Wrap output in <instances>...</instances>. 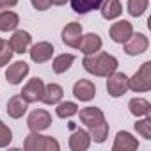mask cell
<instances>
[{
  "instance_id": "cell-1",
  "label": "cell",
  "mask_w": 151,
  "mask_h": 151,
  "mask_svg": "<svg viewBox=\"0 0 151 151\" xmlns=\"http://www.w3.org/2000/svg\"><path fill=\"white\" fill-rule=\"evenodd\" d=\"M82 66L87 73L94 75V77L107 78L109 75H112L117 69L119 62L114 55H110L107 52H96L93 55H86L84 60H82Z\"/></svg>"
},
{
  "instance_id": "cell-2",
  "label": "cell",
  "mask_w": 151,
  "mask_h": 151,
  "mask_svg": "<svg viewBox=\"0 0 151 151\" xmlns=\"http://www.w3.org/2000/svg\"><path fill=\"white\" fill-rule=\"evenodd\" d=\"M23 147L27 151H59L60 144L48 135H41L39 132H30L25 137Z\"/></svg>"
},
{
  "instance_id": "cell-3",
  "label": "cell",
  "mask_w": 151,
  "mask_h": 151,
  "mask_svg": "<svg viewBox=\"0 0 151 151\" xmlns=\"http://www.w3.org/2000/svg\"><path fill=\"white\" fill-rule=\"evenodd\" d=\"M128 89L133 93H147L151 89V62H144L139 71L133 75L132 78H128Z\"/></svg>"
},
{
  "instance_id": "cell-4",
  "label": "cell",
  "mask_w": 151,
  "mask_h": 151,
  "mask_svg": "<svg viewBox=\"0 0 151 151\" xmlns=\"http://www.w3.org/2000/svg\"><path fill=\"white\" fill-rule=\"evenodd\" d=\"M50 124H52V114L45 109H36L27 117V126L30 132H43L50 128Z\"/></svg>"
},
{
  "instance_id": "cell-5",
  "label": "cell",
  "mask_w": 151,
  "mask_h": 151,
  "mask_svg": "<svg viewBox=\"0 0 151 151\" xmlns=\"http://www.w3.org/2000/svg\"><path fill=\"white\" fill-rule=\"evenodd\" d=\"M107 78H109L107 80V93L112 98H119V96L126 94V91H128V77L124 73L114 71Z\"/></svg>"
},
{
  "instance_id": "cell-6",
  "label": "cell",
  "mask_w": 151,
  "mask_h": 151,
  "mask_svg": "<svg viewBox=\"0 0 151 151\" xmlns=\"http://www.w3.org/2000/svg\"><path fill=\"white\" fill-rule=\"evenodd\" d=\"M43 93H45V82L36 77V78H30V80L23 86L20 96H22L27 103H36V101H41Z\"/></svg>"
},
{
  "instance_id": "cell-7",
  "label": "cell",
  "mask_w": 151,
  "mask_h": 151,
  "mask_svg": "<svg viewBox=\"0 0 151 151\" xmlns=\"http://www.w3.org/2000/svg\"><path fill=\"white\" fill-rule=\"evenodd\" d=\"M109 34H110V39H112L114 43L123 45V43H126V41L132 37V34H133V25H132L128 20H119V22L112 23Z\"/></svg>"
},
{
  "instance_id": "cell-8",
  "label": "cell",
  "mask_w": 151,
  "mask_h": 151,
  "mask_svg": "<svg viewBox=\"0 0 151 151\" xmlns=\"http://www.w3.org/2000/svg\"><path fill=\"white\" fill-rule=\"evenodd\" d=\"M82 36H84L82 25L77 23V22H71L62 29V43L69 48H78Z\"/></svg>"
},
{
  "instance_id": "cell-9",
  "label": "cell",
  "mask_w": 151,
  "mask_h": 151,
  "mask_svg": "<svg viewBox=\"0 0 151 151\" xmlns=\"http://www.w3.org/2000/svg\"><path fill=\"white\" fill-rule=\"evenodd\" d=\"M29 71H30V68H29L27 62L16 60L11 66H7V69H6V78H7V82L11 86H18V84H22V80L29 75Z\"/></svg>"
},
{
  "instance_id": "cell-10",
  "label": "cell",
  "mask_w": 151,
  "mask_h": 151,
  "mask_svg": "<svg viewBox=\"0 0 151 151\" xmlns=\"http://www.w3.org/2000/svg\"><path fill=\"white\" fill-rule=\"evenodd\" d=\"M147 46H149V41H147V37L144 36V34H140V32H137V34H132V37L124 43V52H126V55H140V53H144L146 50H147Z\"/></svg>"
},
{
  "instance_id": "cell-11",
  "label": "cell",
  "mask_w": 151,
  "mask_h": 151,
  "mask_svg": "<svg viewBox=\"0 0 151 151\" xmlns=\"http://www.w3.org/2000/svg\"><path fill=\"white\" fill-rule=\"evenodd\" d=\"M73 94L77 100L80 101H91L94 96H96V87L91 80H86V78H80L75 82L73 86Z\"/></svg>"
},
{
  "instance_id": "cell-12",
  "label": "cell",
  "mask_w": 151,
  "mask_h": 151,
  "mask_svg": "<svg viewBox=\"0 0 151 151\" xmlns=\"http://www.w3.org/2000/svg\"><path fill=\"white\" fill-rule=\"evenodd\" d=\"M29 53H30L32 62H36V64H43V62H46V60L52 59V55H53V45L48 43V41L36 43V45L30 48Z\"/></svg>"
},
{
  "instance_id": "cell-13",
  "label": "cell",
  "mask_w": 151,
  "mask_h": 151,
  "mask_svg": "<svg viewBox=\"0 0 151 151\" xmlns=\"http://www.w3.org/2000/svg\"><path fill=\"white\" fill-rule=\"evenodd\" d=\"M9 46L13 48L14 53H25L29 48H30V43H32V36L27 32V30H16L11 39L7 41Z\"/></svg>"
},
{
  "instance_id": "cell-14",
  "label": "cell",
  "mask_w": 151,
  "mask_h": 151,
  "mask_svg": "<svg viewBox=\"0 0 151 151\" xmlns=\"http://www.w3.org/2000/svg\"><path fill=\"white\" fill-rule=\"evenodd\" d=\"M101 46H103L101 37H100L98 34H94V32H89V34L82 36L80 45H78V50H80L84 55H93V53L100 52Z\"/></svg>"
},
{
  "instance_id": "cell-15",
  "label": "cell",
  "mask_w": 151,
  "mask_h": 151,
  "mask_svg": "<svg viewBox=\"0 0 151 151\" xmlns=\"http://www.w3.org/2000/svg\"><path fill=\"white\" fill-rule=\"evenodd\" d=\"M139 147V140L128 133V132H117L114 144H112V151H135Z\"/></svg>"
},
{
  "instance_id": "cell-16",
  "label": "cell",
  "mask_w": 151,
  "mask_h": 151,
  "mask_svg": "<svg viewBox=\"0 0 151 151\" xmlns=\"http://www.w3.org/2000/svg\"><path fill=\"white\" fill-rule=\"evenodd\" d=\"M89 146H91L89 132L77 128L71 133V137H69V149L71 151H86V149H89Z\"/></svg>"
},
{
  "instance_id": "cell-17",
  "label": "cell",
  "mask_w": 151,
  "mask_h": 151,
  "mask_svg": "<svg viewBox=\"0 0 151 151\" xmlns=\"http://www.w3.org/2000/svg\"><path fill=\"white\" fill-rule=\"evenodd\" d=\"M80 121L87 128H91V126H96L101 121H105V114L98 107H86V109L80 110Z\"/></svg>"
},
{
  "instance_id": "cell-18",
  "label": "cell",
  "mask_w": 151,
  "mask_h": 151,
  "mask_svg": "<svg viewBox=\"0 0 151 151\" xmlns=\"http://www.w3.org/2000/svg\"><path fill=\"white\" fill-rule=\"evenodd\" d=\"M27 109H29V103H27L20 94L13 96V98L7 101V114H9V117H13V119L23 117V114L27 112Z\"/></svg>"
},
{
  "instance_id": "cell-19",
  "label": "cell",
  "mask_w": 151,
  "mask_h": 151,
  "mask_svg": "<svg viewBox=\"0 0 151 151\" xmlns=\"http://www.w3.org/2000/svg\"><path fill=\"white\" fill-rule=\"evenodd\" d=\"M64 96V89L59 86V84H48L45 86V93H43V98L41 101L45 105H57Z\"/></svg>"
},
{
  "instance_id": "cell-20",
  "label": "cell",
  "mask_w": 151,
  "mask_h": 151,
  "mask_svg": "<svg viewBox=\"0 0 151 151\" xmlns=\"http://www.w3.org/2000/svg\"><path fill=\"white\" fill-rule=\"evenodd\" d=\"M100 11H101V16L110 22V20H116L121 16L123 6L119 0H103V4L100 6Z\"/></svg>"
},
{
  "instance_id": "cell-21",
  "label": "cell",
  "mask_w": 151,
  "mask_h": 151,
  "mask_svg": "<svg viewBox=\"0 0 151 151\" xmlns=\"http://www.w3.org/2000/svg\"><path fill=\"white\" fill-rule=\"evenodd\" d=\"M69 4H71V9L77 14H87L91 11L100 9L103 0H69Z\"/></svg>"
},
{
  "instance_id": "cell-22",
  "label": "cell",
  "mask_w": 151,
  "mask_h": 151,
  "mask_svg": "<svg viewBox=\"0 0 151 151\" xmlns=\"http://www.w3.org/2000/svg\"><path fill=\"white\" fill-rule=\"evenodd\" d=\"M20 23V16L14 13V11H0V30L2 32H9V30H14Z\"/></svg>"
},
{
  "instance_id": "cell-23",
  "label": "cell",
  "mask_w": 151,
  "mask_h": 151,
  "mask_svg": "<svg viewBox=\"0 0 151 151\" xmlns=\"http://www.w3.org/2000/svg\"><path fill=\"white\" fill-rule=\"evenodd\" d=\"M128 109H130L132 116H135V117H144V116H149V112H151V103H149L147 100H144V98H133V100H130Z\"/></svg>"
},
{
  "instance_id": "cell-24",
  "label": "cell",
  "mask_w": 151,
  "mask_h": 151,
  "mask_svg": "<svg viewBox=\"0 0 151 151\" xmlns=\"http://www.w3.org/2000/svg\"><path fill=\"white\" fill-rule=\"evenodd\" d=\"M73 62H75V55H73V53H60V55H57V57L53 59L52 69H53V73L62 75V73H66V71L71 68Z\"/></svg>"
},
{
  "instance_id": "cell-25",
  "label": "cell",
  "mask_w": 151,
  "mask_h": 151,
  "mask_svg": "<svg viewBox=\"0 0 151 151\" xmlns=\"http://www.w3.org/2000/svg\"><path fill=\"white\" fill-rule=\"evenodd\" d=\"M55 114L60 119H69V117L78 114V105L75 101H59L57 109H55Z\"/></svg>"
},
{
  "instance_id": "cell-26",
  "label": "cell",
  "mask_w": 151,
  "mask_h": 151,
  "mask_svg": "<svg viewBox=\"0 0 151 151\" xmlns=\"http://www.w3.org/2000/svg\"><path fill=\"white\" fill-rule=\"evenodd\" d=\"M89 135H91V140H94V142H98V144L105 142L107 137H109V123H107V121H101L100 124L91 126V128H89Z\"/></svg>"
},
{
  "instance_id": "cell-27",
  "label": "cell",
  "mask_w": 151,
  "mask_h": 151,
  "mask_svg": "<svg viewBox=\"0 0 151 151\" xmlns=\"http://www.w3.org/2000/svg\"><path fill=\"white\" fill-rule=\"evenodd\" d=\"M149 6V0H128L126 4V9H128V14L133 16V18H139L146 13Z\"/></svg>"
},
{
  "instance_id": "cell-28",
  "label": "cell",
  "mask_w": 151,
  "mask_h": 151,
  "mask_svg": "<svg viewBox=\"0 0 151 151\" xmlns=\"http://www.w3.org/2000/svg\"><path fill=\"white\" fill-rule=\"evenodd\" d=\"M135 130H137V133H140L146 140H149V139H151V119H149V116H144V119L137 121V123H135Z\"/></svg>"
},
{
  "instance_id": "cell-29",
  "label": "cell",
  "mask_w": 151,
  "mask_h": 151,
  "mask_svg": "<svg viewBox=\"0 0 151 151\" xmlns=\"http://www.w3.org/2000/svg\"><path fill=\"white\" fill-rule=\"evenodd\" d=\"M11 140H13V132H11V128H9L4 121H0V147L9 146Z\"/></svg>"
},
{
  "instance_id": "cell-30",
  "label": "cell",
  "mask_w": 151,
  "mask_h": 151,
  "mask_svg": "<svg viewBox=\"0 0 151 151\" xmlns=\"http://www.w3.org/2000/svg\"><path fill=\"white\" fill-rule=\"evenodd\" d=\"M13 48L9 46V43L6 41L4 43V46H2V50H0V68H4V66H7L9 62H11V59H13Z\"/></svg>"
},
{
  "instance_id": "cell-31",
  "label": "cell",
  "mask_w": 151,
  "mask_h": 151,
  "mask_svg": "<svg viewBox=\"0 0 151 151\" xmlns=\"http://www.w3.org/2000/svg\"><path fill=\"white\" fill-rule=\"evenodd\" d=\"M30 4L37 11H46V9H50L53 6V0H30Z\"/></svg>"
},
{
  "instance_id": "cell-32",
  "label": "cell",
  "mask_w": 151,
  "mask_h": 151,
  "mask_svg": "<svg viewBox=\"0 0 151 151\" xmlns=\"http://www.w3.org/2000/svg\"><path fill=\"white\" fill-rule=\"evenodd\" d=\"M18 4V0H0V11H6V9H11Z\"/></svg>"
},
{
  "instance_id": "cell-33",
  "label": "cell",
  "mask_w": 151,
  "mask_h": 151,
  "mask_svg": "<svg viewBox=\"0 0 151 151\" xmlns=\"http://www.w3.org/2000/svg\"><path fill=\"white\" fill-rule=\"evenodd\" d=\"M68 0H53V6H64Z\"/></svg>"
},
{
  "instance_id": "cell-34",
  "label": "cell",
  "mask_w": 151,
  "mask_h": 151,
  "mask_svg": "<svg viewBox=\"0 0 151 151\" xmlns=\"http://www.w3.org/2000/svg\"><path fill=\"white\" fill-rule=\"evenodd\" d=\"M4 43H6L4 39H0V50H2V46H4Z\"/></svg>"
}]
</instances>
